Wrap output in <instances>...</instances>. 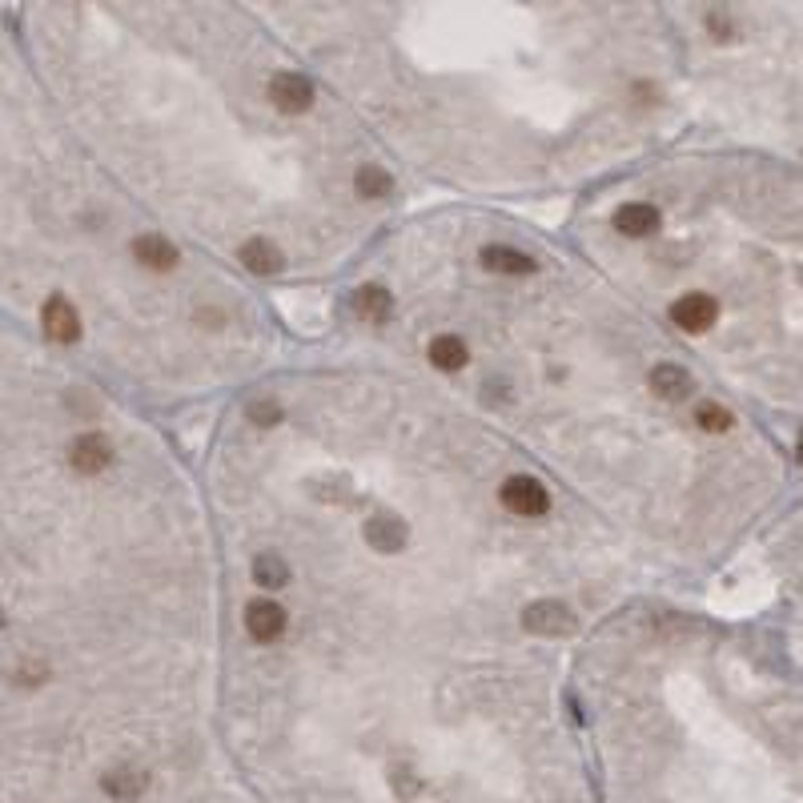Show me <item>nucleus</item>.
<instances>
[{
	"mask_svg": "<svg viewBox=\"0 0 803 803\" xmlns=\"http://www.w3.org/2000/svg\"><path fill=\"white\" fill-rule=\"evenodd\" d=\"M522 627H526L534 639H567V635L579 631V619H575V611H571L567 603H559V599H539V603H530V607L522 611Z\"/></svg>",
	"mask_w": 803,
	"mask_h": 803,
	"instance_id": "nucleus-1",
	"label": "nucleus"
},
{
	"mask_svg": "<svg viewBox=\"0 0 803 803\" xmlns=\"http://www.w3.org/2000/svg\"><path fill=\"white\" fill-rule=\"evenodd\" d=\"M265 93H270V105L278 113H286V117H302V113L314 109V85L298 69H278L270 77V85H265Z\"/></svg>",
	"mask_w": 803,
	"mask_h": 803,
	"instance_id": "nucleus-2",
	"label": "nucleus"
},
{
	"mask_svg": "<svg viewBox=\"0 0 803 803\" xmlns=\"http://www.w3.org/2000/svg\"><path fill=\"white\" fill-rule=\"evenodd\" d=\"M498 502H502L514 518H539V514L551 510V494H547V486H543V482H534L530 474H514V478H506L502 490H498Z\"/></svg>",
	"mask_w": 803,
	"mask_h": 803,
	"instance_id": "nucleus-3",
	"label": "nucleus"
},
{
	"mask_svg": "<svg viewBox=\"0 0 803 803\" xmlns=\"http://www.w3.org/2000/svg\"><path fill=\"white\" fill-rule=\"evenodd\" d=\"M671 322L683 334H707L719 322V302L711 294H703V290H691L671 306Z\"/></svg>",
	"mask_w": 803,
	"mask_h": 803,
	"instance_id": "nucleus-4",
	"label": "nucleus"
},
{
	"mask_svg": "<svg viewBox=\"0 0 803 803\" xmlns=\"http://www.w3.org/2000/svg\"><path fill=\"white\" fill-rule=\"evenodd\" d=\"M69 466L85 478H97L113 466V442L105 434H81L73 446H69Z\"/></svg>",
	"mask_w": 803,
	"mask_h": 803,
	"instance_id": "nucleus-5",
	"label": "nucleus"
},
{
	"mask_svg": "<svg viewBox=\"0 0 803 803\" xmlns=\"http://www.w3.org/2000/svg\"><path fill=\"white\" fill-rule=\"evenodd\" d=\"M101 791L117 803H137L149 791V767L141 763H117L101 775Z\"/></svg>",
	"mask_w": 803,
	"mask_h": 803,
	"instance_id": "nucleus-6",
	"label": "nucleus"
},
{
	"mask_svg": "<svg viewBox=\"0 0 803 803\" xmlns=\"http://www.w3.org/2000/svg\"><path fill=\"white\" fill-rule=\"evenodd\" d=\"M41 326H45V334H49L53 342H61V346H73V342L81 338V314H77V306H73L65 294H53V298L45 302Z\"/></svg>",
	"mask_w": 803,
	"mask_h": 803,
	"instance_id": "nucleus-7",
	"label": "nucleus"
},
{
	"mask_svg": "<svg viewBox=\"0 0 803 803\" xmlns=\"http://www.w3.org/2000/svg\"><path fill=\"white\" fill-rule=\"evenodd\" d=\"M286 623H290L286 611L278 603H270V599H257V603L245 607V631H249L253 643H278L286 635Z\"/></svg>",
	"mask_w": 803,
	"mask_h": 803,
	"instance_id": "nucleus-8",
	"label": "nucleus"
},
{
	"mask_svg": "<svg viewBox=\"0 0 803 803\" xmlns=\"http://www.w3.org/2000/svg\"><path fill=\"white\" fill-rule=\"evenodd\" d=\"M133 257L145 265L149 274H169V270H177V261H181L177 245L169 237H161V233H137L133 237Z\"/></svg>",
	"mask_w": 803,
	"mask_h": 803,
	"instance_id": "nucleus-9",
	"label": "nucleus"
},
{
	"mask_svg": "<svg viewBox=\"0 0 803 803\" xmlns=\"http://www.w3.org/2000/svg\"><path fill=\"white\" fill-rule=\"evenodd\" d=\"M659 225H663V213L651 201H627L615 209V229L623 237H651Z\"/></svg>",
	"mask_w": 803,
	"mask_h": 803,
	"instance_id": "nucleus-10",
	"label": "nucleus"
},
{
	"mask_svg": "<svg viewBox=\"0 0 803 803\" xmlns=\"http://www.w3.org/2000/svg\"><path fill=\"white\" fill-rule=\"evenodd\" d=\"M482 265L490 274H502V278H530L534 274V257L514 249V245H486L482 249Z\"/></svg>",
	"mask_w": 803,
	"mask_h": 803,
	"instance_id": "nucleus-11",
	"label": "nucleus"
},
{
	"mask_svg": "<svg viewBox=\"0 0 803 803\" xmlns=\"http://www.w3.org/2000/svg\"><path fill=\"white\" fill-rule=\"evenodd\" d=\"M241 265H245L249 274H257V278L278 274V270H282V249H278V241H270V237H245V245H241Z\"/></svg>",
	"mask_w": 803,
	"mask_h": 803,
	"instance_id": "nucleus-12",
	"label": "nucleus"
},
{
	"mask_svg": "<svg viewBox=\"0 0 803 803\" xmlns=\"http://www.w3.org/2000/svg\"><path fill=\"white\" fill-rule=\"evenodd\" d=\"M366 543L378 547L382 555H394L406 547V522L398 514H374L366 522Z\"/></svg>",
	"mask_w": 803,
	"mask_h": 803,
	"instance_id": "nucleus-13",
	"label": "nucleus"
},
{
	"mask_svg": "<svg viewBox=\"0 0 803 803\" xmlns=\"http://www.w3.org/2000/svg\"><path fill=\"white\" fill-rule=\"evenodd\" d=\"M651 390H655L663 402H683V398H691V390H695V378H691L683 366H675V362H663V366H655V370H651Z\"/></svg>",
	"mask_w": 803,
	"mask_h": 803,
	"instance_id": "nucleus-14",
	"label": "nucleus"
},
{
	"mask_svg": "<svg viewBox=\"0 0 803 803\" xmlns=\"http://www.w3.org/2000/svg\"><path fill=\"white\" fill-rule=\"evenodd\" d=\"M430 362H434L438 370L458 374L462 366H470V346H466L458 334H438V338L430 342Z\"/></svg>",
	"mask_w": 803,
	"mask_h": 803,
	"instance_id": "nucleus-15",
	"label": "nucleus"
},
{
	"mask_svg": "<svg viewBox=\"0 0 803 803\" xmlns=\"http://www.w3.org/2000/svg\"><path fill=\"white\" fill-rule=\"evenodd\" d=\"M354 314H358L362 322H386V318L394 314L390 290H382V286H362V290H354Z\"/></svg>",
	"mask_w": 803,
	"mask_h": 803,
	"instance_id": "nucleus-16",
	"label": "nucleus"
},
{
	"mask_svg": "<svg viewBox=\"0 0 803 803\" xmlns=\"http://www.w3.org/2000/svg\"><path fill=\"white\" fill-rule=\"evenodd\" d=\"M253 583L265 587V591H282L290 583V563L278 551H261L253 559Z\"/></svg>",
	"mask_w": 803,
	"mask_h": 803,
	"instance_id": "nucleus-17",
	"label": "nucleus"
},
{
	"mask_svg": "<svg viewBox=\"0 0 803 803\" xmlns=\"http://www.w3.org/2000/svg\"><path fill=\"white\" fill-rule=\"evenodd\" d=\"M390 189H394V181H390V173H386L382 165H374V161H362V165L354 169V193H358L362 201L386 197Z\"/></svg>",
	"mask_w": 803,
	"mask_h": 803,
	"instance_id": "nucleus-18",
	"label": "nucleus"
},
{
	"mask_svg": "<svg viewBox=\"0 0 803 803\" xmlns=\"http://www.w3.org/2000/svg\"><path fill=\"white\" fill-rule=\"evenodd\" d=\"M695 426L707 430V434H727V430H731V410L719 406V402H703V406L695 410Z\"/></svg>",
	"mask_w": 803,
	"mask_h": 803,
	"instance_id": "nucleus-19",
	"label": "nucleus"
},
{
	"mask_svg": "<svg viewBox=\"0 0 803 803\" xmlns=\"http://www.w3.org/2000/svg\"><path fill=\"white\" fill-rule=\"evenodd\" d=\"M45 679H49V667L41 659H21V667L13 675V683H21V687H41Z\"/></svg>",
	"mask_w": 803,
	"mask_h": 803,
	"instance_id": "nucleus-20",
	"label": "nucleus"
},
{
	"mask_svg": "<svg viewBox=\"0 0 803 803\" xmlns=\"http://www.w3.org/2000/svg\"><path fill=\"white\" fill-rule=\"evenodd\" d=\"M390 783H394V795H398V799H414V795L422 791V779H418V771H406V767H398Z\"/></svg>",
	"mask_w": 803,
	"mask_h": 803,
	"instance_id": "nucleus-21",
	"label": "nucleus"
},
{
	"mask_svg": "<svg viewBox=\"0 0 803 803\" xmlns=\"http://www.w3.org/2000/svg\"><path fill=\"white\" fill-rule=\"evenodd\" d=\"M249 422L253 426H278V418H282V410H278V402H249Z\"/></svg>",
	"mask_w": 803,
	"mask_h": 803,
	"instance_id": "nucleus-22",
	"label": "nucleus"
},
{
	"mask_svg": "<svg viewBox=\"0 0 803 803\" xmlns=\"http://www.w3.org/2000/svg\"><path fill=\"white\" fill-rule=\"evenodd\" d=\"M799 454H803V450H799Z\"/></svg>",
	"mask_w": 803,
	"mask_h": 803,
	"instance_id": "nucleus-23",
	"label": "nucleus"
}]
</instances>
